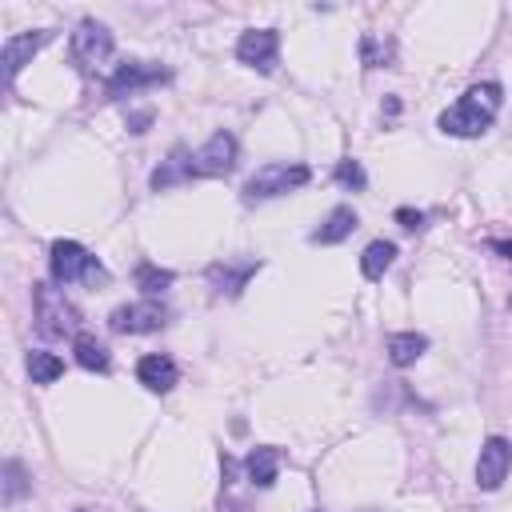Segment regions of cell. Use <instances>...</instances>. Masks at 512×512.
Returning <instances> with one entry per match:
<instances>
[{"label":"cell","instance_id":"6da1fadb","mask_svg":"<svg viewBox=\"0 0 512 512\" xmlns=\"http://www.w3.org/2000/svg\"><path fill=\"white\" fill-rule=\"evenodd\" d=\"M500 104H504V88L500 84H472L452 108L440 112V132L444 136H460V140H472V136H484L496 116H500Z\"/></svg>","mask_w":512,"mask_h":512},{"label":"cell","instance_id":"7a4b0ae2","mask_svg":"<svg viewBox=\"0 0 512 512\" xmlns=\"http://www.w3.org/2000/svg\"><path fill=\"white\" fill-rule=\"evenodd\" d=\"M312 180V168L300 164V160H272V164H260L248 184H244V204H260V200H276V196H288L296 188H304Z\"/></svg>","mask_w":512,"mask_h":512},{"label":"cell","instance_id":"3957f363","mask_svg":"<svg viewBox=\"0 0 512 512\" xmlns=\"http://www.w3.org/2000/svg\"><path fill=\"white\" fill-rule=\"evenodd\" d=\"M32 308H36V328L48 340H64V336H80V312L72 308V300L52 288V284H32Z\"/></svg>","mask_w":512,"mask_h":512},{"label":"cell","instance_id":"277c9868","mask_svg":"<svg viewBox=\"0 0 512 512\" xmlns=\"http://www.w3.org/2000/svg\"><path fill=\"white\" fill-rule=\"evenodd\" d=\"M48 268H52V280L56 284H92L96 288V284L108 280L104 264L84 244H76V240H56L48 248Z\"/></svg>","mask_w":512,"mask_h":512},{"label":"cell","instance_id":"5b68a950","mask_svg":"<svg viewBox=\"0 0 512 512\" xmlns=\"http://www.w3.org/2000/svg\"><path fill=\"white\" fill-rule=\"evenodd\" d=\"M68 56H72V64H76L80 72L104 64V60L112 56V32H108L100 20H80V24L72 28V36H68Z\"/></svg>","mask_w":512,"mask_h":512},{"label":"cell","instance_id":"8992f818","mask_svg":"<svg viewBox=\"0 0 512 512\" xmlns=\"http://www.w3.org/2000/svg\"><path fill=\"white\" fill-rule=\"evenodd\" d=\"M168 324V308L156 300V296H144L136 304H120L112 316H108V328L120 332V336H140V332H156Z\"/></svg>","mask_w":512,"mask_h":512},{"label":"cell","instance_id":"52a82bcc","mask_svg":"<svg viewBox=\"0 0 512 512\" xmlns=\"http://www.w3.org/2000/svg\"><path fill=\"white\" fill-rule=\"evenodd\" d=\"M236 60L244 68H256V72H276L280 64V32L276 28H248L240 40H236Z\"/></svg>","mask_w":512,"mask_h":512},{"label":"cell","instance_id":"ba28073f","mask_svg":"<svg viewBox=\"0 0 512 512\" xmlns=\"http://www.w3.org/2000/svg\"><path fill=\"white\" fill-rule=\"evenodd\" d=\"M236 156H240V144L232 132H212L196 152H192V172L196 176H228L236 168Z\"/></svg>","mask_w":512,"mask_h":512},{"label":"cell","instance_id":"9c48e42d","mask_svg":"<svg viewBox=\"0 0 512 512\" xmlns=\"http://www.w3.org/2000/svg\"><path fill=\"white\" fill-rule=\"evenodd\" d=\"M512 472V444L504 436H488L480 444V456H476V488L480 492H496Z\"/></svg>","mask_w":512,"mask_h":512},{"label":"cell","instance_id":"30bf717a","mask_svg":"<svg viewBox=\"0 0 512 512\" xmlns=\"http://www.w3.org/2000/svg\"><path fill=\"white\" fill-rule=\"evenodd\" d=\"M172 72L168 68H160V64H152V60H124V64H116V72L108 76V96H132V92H140V88H152V84H164Z\"/></svg>","mask_w":512,"mask_h":512},{"label":"cell","instance_id":"8fae6325","mask_svg":"<svg viewBox=\"0 0 512 512\" xmlns=\"http://www.w3.org/2000/svg\"><path fill=\"white\" fill-rule=\"evenodd\" d=\"M260 272V260H216V264H208V288L216 292V296H240L244 288H248V280Z\"/></svg>","mask_w":512,"mask_h":512},{"label":"cell","instance_id":"7c38bea8","mask_svg":"<svg viewBox=\"0 0 512 512\" xmlns=\"http://www.w3.org/2000/svg\"><path fill=\"white\" fill-rule=\"evenodd\" d=\"M52 40V28H36V32H16L4 40V76L16 80L24 64H32V56Z\"/></svg>","mask_w":512,"mask_h":512},{"label":"cell","instance_id":"4fadbf2b","mask_svg":"<svg viewBox=\"0 0 512 512\" xmlns=\"http://www.w3.org/2000/svg\"><path fill=\"white\" fill-rule=\"evenodd\" d=\"M136 380H140L148 392H172L176 380H180V368H176L172 356L148 352V356H140V364H136Z\"/></svg>","mask_w":512,"mask_h":512},{"label":"cell","instance_id":"5bb4252c","mask_svg":"<svg viewBox=\"0 0 512 512\" xmlns=\"http://www.w3.org/2000/svg\"><path fill=\"white\" fill-rule=\"evenodd\" d=\"M244 472H248V484L252 488H272L276 476H280V448L272 444H260L244 456Z\"/></svg>","mask_w":512,"mask_h":512},{"label":"cell","instance_id":"9a60e30c","mask_svg":"<svg viewBox=\"0 0 512 512\" xmlns=\"http://www.w3.org/2000/svg\"><path fill=\"white\" fill-rule=\"evenodd\" d=\"M356 212L348 208V204H340V208H332L324 220H320V228H312V244H340V240H348L352 232H356Z\"/></svg>","mask_w":512,"mask_h":512},{"label":"cell","instance_id":"2e32d148","mask_svg":"<svg viewBox=\"0 0 512 512\" xmlns=\"http://www.w3.org/2000/svg\"><path fill=\"white\" fill-rule=\"evenodd\" d=\"M384 352H388V364L408 368V364H416L428 352V336H420V332H392L384 340Z\"/></svg>","mask_w":512,"mask_h":512},{"label":"cell","instance_id":"e0dca14e","mask_svg":"<svg viewBox=\"0 0 512 512\" xmlns=\"http://www.w3.org/2000/svg\"><path fill=\"white\" fill-rule=\"evenodd\" d=\"M28 492H32V476H28V468H24L20 460L8 456L4 468H0V504L12 508V504H20Z\"/></svg>","mask_w":512,"mask_h":512},{"label":"cell","instance_id":"ac0fdd59","mask_svg":"<svg viewBox=\"0 0 512 512\" xmlns=\"http://www.w3.org/2000/svg\"><path fill=\"white\" fill-rule=\"evenodd\" d=\"M196 172H192V152H184V148H172L168 152V160L152 172V188L156 192H164V188H172V184H180V180H192Z\"/></svg>","mask_w":512,"mask_h":512},{"label":"cell","instance_id":"d6986e66","mask_svg":"<svg viewBox=\"0 0 512 512\" xmlns=\"http://www.w3.org/2000/svg\"><path fill=\"white\" fill-rule=\"evenodd\" d=\"M396 260V244L392 240H372L364 252H360V272L364 280H384V272L392 268Z\"/></svg>","mask_w":512,"mask_h":512},{"label":"cell","instance_id":"ffe728a7","mask_svg":"<svg viewBox=\"0 0 512 512\" xmlns=\"http://www.w3.org/2000/svg\"><path fill=\"white\" fill-rule=\"evenodd\" d=\"M72 352H76V364H80V368H88V372H108V348H104L96 336L80 332V336L72 340Z\"/></svg>","mask_w":512,"mask_h":512},{"label":"cell","instance_id":"44dd1931","mask_svg":"<svg viewBox=\"0 0 512 512\" xmlns=\"http://www.w3.org/2000/svg\"><path fill=\"white\" fill-rule=\"evenodd\" d=\"M172 280H176L172 268H160V264H152V260H140V264H136V288L148 292V296H160Z\"/></svg>","mask_w":512,"mask_h":512},{"label":"cell","instance_id":"7402d4cb","mask_svg":"<svg viewBox=\"0 0 512 512\" xmlns=\"http://www.w3.org/2000/svg\"><path fill=\"white\" fill-rule=\"evenodd\" d=\"M28 376L32 384H52L64 376V360L56 352H28Z\"/></svg>","mask_w":512,"mask_h":512},{"label":"cell","instance_id":"603a6c76","mask_svg":"<svg viewBox=\"0 0 512 512\" xmlns=\"http://www.w3.org/2000/svg\"><path fill=\"white\" fill-rule=\"evenodd\" d=\"M336 180H340L348 192H364L368 172L360 168V160H340V164H336Z\"/></svg>","mask_w":512,"mask_h":512},{"label":"cell","instance_id":"cb8c5ba5","mask_svg":"<svg viewBox=\"0 0 512 512\" xmlns=\"http://www.w3.org/2000/svg\"><path fill=\"white\" fill-rule=\"evenodd\" d=\"M396 220H400V228L416 232V228L424 224V212H416V208H396Z\"/></svg>","mask_w":512,"mask_h":512},{"label":"cell","instance_id":"d4e9b609","mask_svg":"<svg viewBox=\"0 0 512 512\" xmlns=\"http://www.w3.org/2000/svg\"><path fill=\"white\" fill-rule=\"evenodd\" d=\"M148 124H152V108H140V112H132V120H128V128L140 136V132H148Z\"/></svg>","mask_w":512,"mask_h":512},{"label":"cell","instance_id":"484cf974","mask_svg":"<svg viewBox=\"0 0 512 512\" xmlns=\"http://www.w3.org/2000/svg\"><path fill=\"white\" fill-rule=\"evenodd\" d=\"M492 248H496V252H504V256L512 260V240H492Z\"/></svg>","mask_w":512,"mask_h":512},{"label":"cell","instance_id":"4316f807","mask_svg":"<svg viewBox=\"0 0 512 512\" xmlns=\"http://www.w3.org/2000/svg\"><path fill=\"white\" fill-rule=\"evenodd\" d=\"M80 512H84V508H80Z\"/></svg>","mask_w":512,"mask_h":512},{"label":"cell","instance_id":"83f0119b","mask_svg":"<svg viewBox=\"0 0 512 512\" xmlns=\"http://www.w3.org/2000/svg\"><path fill=\"white\" fill-rule=\"evenodd\" d=\"M316 512H320V508H316Z\"/></svg>","mask_w":512,"mask_h":512}]
</instances>
